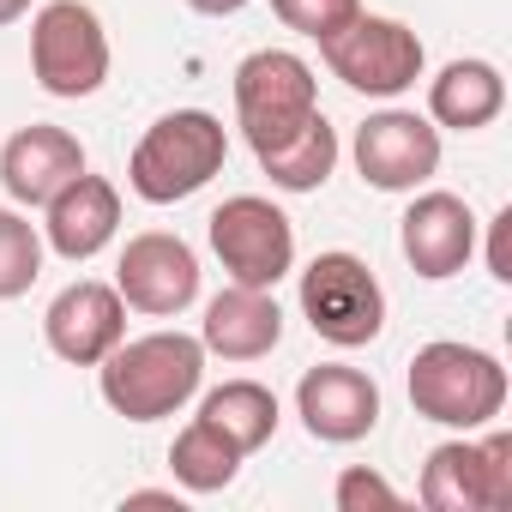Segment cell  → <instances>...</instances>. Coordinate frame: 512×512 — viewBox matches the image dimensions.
<instances>
[{"label":"cell","mask_w":512,"mask_h":512,"mask_svg":"<svg viewBox=\"0 0 512 512\" xmlns=\"http://www.w3.org/2000/svg\"><path fill=\"white\" fill-rule=\"evenodd\" d=\"M97 368H103V404L115 416L163 422L199 392L205 344L187 338V332H145V338H121Z\"/></svg>","instance_id":"obj_1"},{"label":"cell","mask_w":512,"mask_h":512,"mask_svg":"<svg viewBox=\"0 0 512 512\" xmlns=\"http://www.w3.org/2000/svg\"><path fill=\"white\" fill-rule=\"evenodd\" d=\"M223 157H229L223 121L205 109H175L145 127V139L127 157V181L145 205H175L193 199L211 175H223Z\"/></svg>","instance_id":"obj_2"},{"label":"cell","mask_w":512,"mask_h":512,"mask_svg":"<svg viewBox=\"0 0 512 512\" xmlns=\"http://www.w3.org/2000/svg\"><path fill=\"white\" fill-rule=\"evenodd\" d=\"M410 404L422 422L440 428H488L506 410V368L476 344H422L410 362Z\"/></svg>","instance_id":"obj_3"},{"label":"cell","mask_w":512,"mask_h":512,"mask_svg":"<svg viewBox=\"0 0 512 512\" xmlns=\"http://www.w3.org/2000/svg\"><path fill=\"white\" fill-rule=\"evenodd\" d=\"M320 115V85L314 67L290 49H253L235 67V121L253 145V157L284 145L290 133H302Z\"/></svg>","instance_id":"obj_4"},{"label":"cell","mask_w":512,"mask_h":512,"mask_svg":"<svg viewBox=\"0 0 512 512\" xmlns=\"http://www.w3.org/2000/svg\"><path fill=\"white\" fill-rule=\"evenodd\" d=\"M302 320L314 326V338L338 344V350H362L386 332V290L374 278V266L362 253H320L302 272Z\"/></svg>","instance_id":"obj_5"},{"label":"cell","mask_w":512,"mask_h":512,"mask_svg":"<svg viewBox=\"0 0 512 512\" xmlns=\"http://www.w3.org/2000/svg\"><path fill=\"white\" fill-rule=\"evenodd\" d=\"M31 73L49 97H91L109 79V31L85 0H49L31 25Z\"/></svg>","instance_id":"obj_6"},{"label":"cell","mask_w":512,"mask_h":512,"mask_svg":"<svg viewBox=\"0 0 512 512\" xmlns=\"http://www.w3.org/2000/svg\"><path fill=\"white\" fill-rule=\"evenodd\" d=\"M211 253L223 260L229 284L278 290L296 266V223L260 193H235L211 211Z\"/></svg>","instance_id":"obj_7"},{"label":"cell","mask_w":512,"mask_h":512,"mask_svg":"<svg viewBox=\"0 0 512 512\" xmlns=\"http://www.w3.org/2000/svg\"><path fill=\"white\" fill-rule=\"evenodd\" d=\"M320 55H326V67H332V79H344V85L362 91V97H404V91L422 79V67H428L422 37H416L410 25H398V19H368V13H356L344 31H332V37L320 43Z\"/></svg>","instance_id":"obj_8"},{"label":"cell","mask_w":512,"mask_h":512,"mask_svg":"<svg viewBox=\"0 0 512 512\" xmlns=\"http://www.w3.org/2000/svg\"><path fill=\"white\" fill-rule=\"evenodd\" d=\"M422 506L434 512H500L512 506V434L446 440L422 464Z\"/></svg>","instance_id":"obj_9"},{"label":"cell","mask_w":512,"mask_h":512,"mask_svg":"<svg viewBox=\"0 0 512 512\" xmlns=\"http://www.w3.org/2000/svg\"><path fill=\"white\" fill-rule=\"evenodd\" d=\"M115 290L133 314L151 320H175L181 308L199 302V253L169 235V229H145L121 247V266H115Z\"/></svg>","instance_id":"obj_10"},{"label":"cell","mask_w":512,"mask_h":512,"mask_svg":"<svg viewBox=\"0 0 512 512\" xmlns=\"http://www.w3.org/2000/svg\"><path fill=\"white\" fill-rule=\"evenodd\" d=\"M356 169L380 193H416L440 169V127L416 109H380L356 127Z\"/></svg>","instance_id":"obj_11"},{"label":"cell","mask_w":512,"mask_h":512,"mask_svg":"<svg viewBox=\"0 0 512 512\" xmlns=\"http://www.w3.org/2000/svg\"><path fill=\"white\" fill-rule=\"evenodd\" d=\"M43 338L61 362L73 368H97L121 338H127V302L115 284H97V278H79L67 284L49 314H43Z\"/></svg>","instance_id":"obj_12"},{"label":"cell","mask_w":512,"mask_h":512,"mask_svg":"<svg viewBox=\"0 0 512 512\" xmlns=\"http://www.w3.org/2000/svg\"><path fill=\"white\" fill-rule=\"evenodd\" d=\"M296 416L314 440L326 446H356L374 434L380 422V386L362 374V368H344V362H320L302 374L296 386Z\"/></svg>","instance_id":"obj_13"},{"label":"cell","mask_w":512,"mask_h":512,"mask_svg":"<svg viewBox=\"0 0 512 512\" xmlns=\"http://www.w3.org/2000/svg\"><path fill=\"white\" fill-rule=\"evenodd\" d=\"M398 247H404V260L416 278L440 284L452 272L470 266V253H476V211L458 199V193H416L404 223H398Z\"/></svg>","instance_id":"obj_14"},{"label":"cell","mask_w":512,"mask_h":512,"mask_svg":"<svg viewBox=\"0 0 512 512\" xmlns=\"http://www.w3.org/2000/svg\"><path fill=\"white\" fill-rule=\"evenodd\" d=\"M79 169H85V145L49 121L19 127L7 139V151H0V187H7L13 205H49Z\"/></svg>","instance_id":"obj_15"},{"label":"cell","mask_w":512,"mask_h":512,"mask_svg":"<svg viewBox=\"0 0 512 512\" xmlns=\"http://www.w3.org/2000/svg\"><path fill=\"white\" fill-rule=\"evenodd\" d=\"M49 223H43V241L61 253V260H97V253L115 241V229H121V193H115V181H103V175H91V169H79L49 205Z\"/></svg>","instance_id":"obj_16"},{"label":"cell","mask_w":512,"mask_h":512,"mask_svg":"<svg viewBox=\"0 0 512 512\" xmlns=\"http://www.w3.org/2000/svg\"><path fill=\"white\" fill-rule=\"evenodd\" d=\"M199 344L205 356H223V362H260L284 344V308L272 290H247V284H229L223 296L205 302V326H199Z\"/></svg>","instance_id":"obj_17"},{"label":"cell","mask_w":512,"mask_h":512,"mask_svg":"<svg viewBox=\"0 0 512 512\" xmlns=\"http://www.w3.org/2000/svg\"><path fill=\"white\" fill-rule=\"evenodd\" d=\"M506 109V79L494 61H452L428 85V121L452 133H476Z\"/></svg>","instance_id":"obj_18"},{"label":"cell","mask_w":512,"mask_h":512,"mask_svg":"<svg viewBox=\"0 0 512 512\" xmlns=\"http://www.w3.org/2000/svg\"><path fill=\"white\" fill-rule=\"evenodd\" d=\"M199 416L211 428H223L241 452H260L278 434V392L260 386V380H223L217 392H205Z\"/></svg>","instance_id":"obj_19"},{"label":"cell","mask_w":512,"mask_h":512,"mask_svg":"<svg viewBox=\"0 0 512 512\" xmlns=\"http://www.w3.org/2000/svg\"><path fill=\"white\" fill-rule=\"evenodd\" d=\"M241 446L223 434V428H211L205 416H193L181 434H175V446H169V470H175V482L187 488V494H217V488H229L235 482V470H241Z\"/></svg>","instance_id":"obj_20"},{"label":"cell","mask_w":512,"mask_h":512,"mask_svg":"<svg viewBox=\"0 0 512 512\" xmlns=\"http://www.w3.org/2000/svg\"><path fill=\"white\" fill-rule=\"evenodd\" d=\"M260 169H266L272 187H284V193H314V187H326V175L338 169V127H332L326 115H314L302 133H290L284 145L260 151Z\"/></svg>","instance_id":"obj_21"},{"label":"cell","mask_w":512,"mask_h":512,"mask_svg":"<svg viewBox=\"0 0 512 512\" xmlns=\"http://www.w3.org/2000/svg\"><path fill=\"white\" fill-rule=\"evenodd\" d=\"M43 278V235L31 217L0 205V302H19Z\"/></svg>","instance_id":"obj_22"},{"label":"cell","mask_w":512,"mask_h":512,"mask_svg":"<svg viewBox=\"0 0 512 512\" xmlns=\"http://www.w3.org/2000/svg\"><path fill=\"white\" fill-rule=\"evenodd\" d=\"M272 13H278L296 37L326 43L332 31H344V25L362 13V0H272Z\"/></svg>","instance_id":"obj_23"},{"label":"cell","mask_w":512,"mask_h":512,"mask_svg":"<svg viewBox=\"0 0 512 512\" xmlns=\"http://www.w3.org/2000/svg\"><path fill=\"white\" fill-rule=\"evenodd\" d=\"M332 500H338V512H398V506H404V494H398L380 470H368V464H350V470L338 476Z\"/></svg>","instance_id":"obj_24"},{"label":"cell","mask_w":512,"mask_h":512,"mask_svg":"<svg viewBox=\"0 0 512 512\" xmlns=\"http://www.w3.org/2000/svg\"><path fill=\"white\" fill-rule=\"evenodd\" d=\"M488 272L494 284H512V205L488 223Z\"/></svg>","instance_id":"obj_25"},{"label":"cell","mask_w":512,"mask_h":512,"mask_svg":"<svg viewBox=\"0 0 512 512\" xmlns=\"http://www.w3.org/2000/svg\"><path fill=\"white\" fill-rule=\"evenodd\" d=\"M193 13H205V19H229V13H241L247 0H187Z\"/></svg>","instance_id":"obj_26"},{"label":"cell","mask_w":512,"mask_h":512,"mask_svg":"<svg viewBox=\"0 0 512 512\" xmlns=\"http://www.w3.org/2000/svg\"><path fill=\"white\" fill-rule=\"evenodd\" d=\"M127 506H175V512H181V500L163 494V488H139V494H127Z\"/></svg>","instance_id":"obj_27"},{"label":"cell","mask_w":512,"mask_h":512,"mask_svg":"<svg viewBox=\"0 0 512 512\" xmlns=\"http://www.w3.org/2000/svg\"><path fill=\"white\" fill-rule=\"evenodd\" d=\"M31 13V0H0V25H13V19H25Z\"/></svg>","instance_id":"obj_28"}]
</instances>
